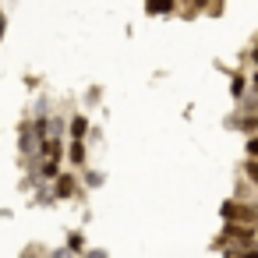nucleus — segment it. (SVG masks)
<instances>
[{
	"instance_id": "obj_1",
	"label": "nucleus",
	"mask_w": 258,
	"mask_h": 258,
	"mask_svg": "<svg viewBox=\"0 0 258 258\" xmlns=\"http://www.w3.org/2000/svg\"><path fill=\"white\" fill-rule=\"evenodd\" d=\"M223 219H226V223H237V226H254V223H258V209H254V205L226 202V205H223Z\"/></svg>"
},
{
	"instance_id": "obj_2",
	"label": "nucleus",
	"mask_w": 258,
	"mask_h": 258,
	"mask_svg": "<svg viewBox=\"0 0 258 258\" xmlns=\"http://www.w3.org/2000/svg\"><path fill=\"white\" fill-rule=\"evenodd\" d=\"M223 233H226V237H233V240H240V244H247V247L254 251V230H251V226H237V223H226V226H223Z\"/></svg>"
},
{
	"instance_id": "obj_3",
	"label": "nucleus",
	"mask_w": 258,
	"mask_h": 258,
	"mask_svg": "<svg viewBox=\"0 0 258 258\" xmlns=\"http://www.w3.org/2000/svg\"><path fill=\"white\" fill-rule=\"evenodd\" d=\"M85 131H89V120H85V117H75V120H71V135L82 142V135H85Z\"/></svg>"
},
{
	"instance_id": "obj_4",
	"label": "nucleus",
	"mask_w": 258,
	"mask_h": 258,
	"mask_svg": "<svg viewBox=\"0 0 258 258\" xmlns=\"http://www.w3.org/2000/svg\"><path fill=\"white\" fill-rule=\"evenodd\" d=\"M170 8H173V4H159V0H152V4H149L152 15H163V11H170Z\"/></svg>"
},
{
	"instance_id": "obj_5",
	"label": "nucleus",
	"mask_w": 258,
	"mask_h": 258,
	"mask_svg": "<svg viewBox=\"0 0 258 258\" xmlns=\"http://www.w3.org/2000/svg\"><path fill=\"white\" fill-rule=\"evenodd\" d=\"M82 156H85V149H82V142H75V145H71V159L82 163Z\"/></svg>"
},
{
	"instance_id": "obj_6",
	"label": "nucleus",
	"mask_w": 258,
	"mask_h": 258,
	"mask_svg": "<svg viewBox=\"0 0 258 258\" xmlns=\"http://www.w3.org/2000/svg\"><path fill=\"white\" fill-rule=\"evenodd\" d=\"M247 177L258 184V159H247Z\"/></svg>"
},
{
	"instance_id": "obj_7",
	"label": "nucleus",
	"mask_w": 258,
	"mask_h": 258,
	"mask_svg": "<svg viewBox=\"0 0 258 258\" xmlns=\"http://www.w3.org/2000/svg\"><path fill=\"white\" fill-rule=\"evenodd\" d=\"M82 247V233H71V240H68V251H78Z\"/></svg>"
},
{
	"instance_id": "obj_8",
	"label": "nucleus",
	"mask_w": 258,
	"mask_h": 258,
	"mask_svg": "<svg viewBox=\"0 0 258 258\" xmlns=\"http://www.w3.org/2000/svg\"><path fill=\"white\" fill-rule=\"evenodd\" d=\"M60 195H71V177H60Z\"/></svg>"
},
{
	"instance_id": "obj_9",
	"label": "nucleus",
	"mask_w": 258,
	"mask_h": 258,
	"mask_svg": "<svg viewBox=\"0 0 258 258\" xmlns=\"http://www.w3.org/2000/svg\"><path fill=\"white\" fill-rule=\"evenodd\" d=\"M240 127H247V131H258V117H247V120H244Z\"/></svg>"
},
{
	"instance_id": "obj_10",
	"label": "nucleus",
	"mask_w": 258,
	"mask_h": 258,
	"mask_svg": "<svg viewBox=\"0 0 258 258\" xmlns=\"http://www.w3.org/2000/svg\"><path fill=\"white\" fill-rule=\"evenodd\" d=\"M247 152H251V159H258V138H251V142H247Z\"/></svg>"
},
{
	"instance_id": "obj_11",
	"label": "nucleus",
	"mask_w": 258,
	"mask_h": 258,
	"mask_svg": "<svg viewBox=\"0 0 258 258\" xmlns=\"http://www.w3.org/2000/svg\"><path fill=\"white\" fill-rule=\"evenodd\" d=\"M233 258H258V251H244V254H233Z\"/></svg>"
},
{
	"instance_id": "obj_12",
	"label": "nucleus",
	"mask_w": 258,
	"mask_h": 258,
	"mask_svg": "<svg viewBox=\"0 0 258 258\" xmlns=\"http://www.w3.org/2000/svg\"><path fill=\"white\" fill-rule=\"evenodd\" d=\"M53 258H71V251H68V247H64V251H57V254H53Z\"/></svg>"
},
{
	"instance_id": "obj_13",
	"label": "nucleus",
	"mask_w": 258,
	"mask_h": 258,
	"mask_svg": "<svg viewBox=\"0 0 258 258\" xmlns=\"http://www.w3.org/2000/svg\"><path fill=\"white\" fill-rule=\"evenodd\" d=\"M89 258H106V251H89Z\"/></svg>"
},
{
	"instance_id": "obj_14",
	"label": "nucleus",
	"mask_w": 258,
	"mask_h": 258,
	"mask_svg": "<svg viewBox=\"0 0 258 258\" xmlns=\"http://www.w3.org/2000/svg\"><path fill=\"white\" fill-rule=\"evenodd\" d=\"M251 85H254V92H258V75H254V82H251Z\"/></svg>"
},
{
	"instance_id": "obj_15",
	"label": "nucleus",
	"mask_w": 258,
	"mask_h": 258,
	"mask_svg": "<svg viewBox=\"0 0 258 258\" xmlns=\"http://www.w3.org/2000/svg\"><path fill=\"white\" fill-rule=\"evenodd\" d=\"M0 29H4V18H0Z\"/></svg>"
},
{
	"instance_id": "obj_16",
	"label": "nucleus",
	"mask_w": 258,
	"mask_h": 258,
	"mask_svg": "<svg viewBox=\"0 0 258 258\" xmlns=\"http://www.w3.org/2000/svg\"><path fill=\"white\" fill-rule=\"evenodd\" d=\"M254 60H258V50H254Z\"/></svg>"
},
{
	"instance_id": "obj_17",
	"label": "nucleus",
	"mask_w": 258,
	"mask_h": 258,
	"mask_svg": "<svg viewBox=\"0 0 258 258\" xmlns=\"http://www.w3.org/2000/svg\"><path fill=\"white\" fill-rule=\"evenodd\" d=\"M25 258H32V254H25Z\"/></svg>"
}]
</instances>
